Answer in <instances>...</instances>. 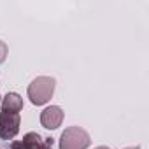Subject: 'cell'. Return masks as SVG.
<instances>
[{
    "label": "cell",
    "mask_w": 149,
    "mask_h": 149,
    "mask_svg": "<svg viewBox=\"0 0 149 149\" xmlns=\"http://www.w3.org/2000/svg\"><path fill=\"white\" fill-rule=\"evenodd\" d=\"M54 88H56V81L53 77L40 76L30 83L26 93H28V98L33 105H44L53 98Z\"/></svg>",
    "instance_id": "obj_1"
},
{
    "label": "cell",
    "mask_w": 149,
    "mask_h": 149,
    "mask_svg": "<svg viewBox=\"0 0 149 149\" xmlns=\"http://www.w3.org/2000/svg\"><path fill=\"white\" fill-rule=\"evenodd\" d=\"M90 144V133L81 126H68L60 135V149H88Z\"/></svg>",
    "instance_id": "obj_2"
},
{
    "label": "cell",
    "mask_w": 149,
    "mask_h": 149,
    "mask_svg": "<svg viewBox=\"0 0 149 149\" xmlns=\"http://www.w3.org/2000/svg\"><path fill=\"white\" fill-rule=\"evenodd\" d=\"M53 142L54 139L51 137L44 139L37 132H28L21 140L11 142V149H53Z\"/></svg>",
    "instance_id": "obj_3"
},
{
    "label": "cell",
    "mask_w": 149,
    "mask_h": 149,
    "mask_svg": "<svg viewBox=\"0 0 149 149\" xmlns=\"http://www.w3.org/2000/svg\"><path fill=\"white\" fill-rule=\"evenodd\" d=\"M21 116L14 112H0V139L13 140L19 133Z\"/></svg>",
    "instance_id": "obj_4"
},
{
    "label": "cell",
    "mask_w": 149,
    "mask_h": 149,
    "mask_svg": "<svg viewBox=\"0 0 149 149\" xmlns=\"http://www.w3.org/2000/svg\"><path fill=\"white\" fill-rule=\"evenodd\" d=\"M63 111L61 107L58 105H51V107H46L42 112H40V125L47 130H56L61 126L63 123Z\"/></svg>",
    "instance_id": "obj_5"
},
{
    "label": "cell",
    "mask_w": 149,
    "mask_h": 149,
    "mask_svg": "<svg viewBox=\"0 0 149 149\" xmlns=\"http://www.w3.org/2000/svg\"><path fill=\"white\" fill-rule=\"evenodd\" d=\"M23 111V98L18 93H7L2 98V112H14L19 114Z\"/></svg>",
    "instance_id": "obj_6"
},
{
    "label": "cell",
    "mask_w": 149,
    "mask_h": 149,
    "mask_svg": "<svg viewBox=\"0 0 149 149\" xmlns=\"http://www.w3.org/2000/svg\"><path fill=\"white\" fill-rule=\"evenodd\" d=\"M7 58V44L0 40V63H4Z\"/></svg>",
    "instance_id": "obj_7"
},
{
    "label": "cell",
    "mask_w": 149,
    "mask_h": 149,
    "mask_svg": "<svg viewBox=\"0 0 149 149\" xmlns=\"http://www.w3.org/2000/svg\"><path fill=\"white\" fill-rule=\"evenodd\" d=\"M95 149H111V147H107V146H98V147H95Z\"/></svg>",
    "instance_id": "obj_8"
},
{
    "label": "cell",
    "mask_w": 149,
    "mask_h": 149,
    "mask_svg": "<svg viewBox=\"0 0 149 149\" xmlns=\"http://www.w3.org/2000/svg\"><path fill=\"white\" fill-rule=\"evenodd\" d=\"M125 149H140L139 146H135V147H125Z\"/></svg>",
    "instance_id": "obj_9"
},
{
    "label": "cell",
    "mask_w": 149,
    "mask_h": 149,
    "mask_svg": "<svg viewBox=\"0 0 149 149\" xmlns=\"http://www.w3.org/2000/svg\"><path fill=\"white\" fill-rule=\"evenodd\" d=\"M0 100H2V97H0Z\"/></svg>",
    "instance_id": "obj_10"
}]
</instances>
